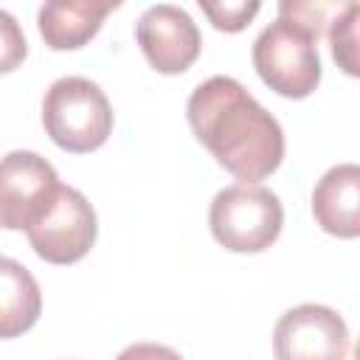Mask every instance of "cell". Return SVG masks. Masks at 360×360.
I'll use <instances>...</instances> for the list:
<instances>
[{"mask_svg": "<svg viewBox=\"0 0 360 360\" xmlns=\"http://www.w3.org/2000/svg\"><path fill=\"white\" fill-rule=\"evenodd\" d=\"M194 138L239 183L259 186L284 160L281 124L231 76L197 84L186 104Z\"/></svg>", "mask_w": 360, "mask_h": 360, "instance_id": "cell-1", "label": "cell"}, {"mask_svg": "<svg viewBox=\"0 0 360 360\" xmlns=\"http://www.w3.org/2000/svg\"><path fill=\"white\" fill-rule=\"evenodd\" d=\"M42 127L59 149L87 155L104 146L112 132L110 98L84 76H62L45 90Z\"/></svg>", "mask_w": 360, "mask_h": 360, "instance_id": "cell-2", "label": "cell"}, {"mask_svg": "<svg viewBox=\"0 0 360 360\" xmlns=\"http://www.w3.org/2000/svg\"><path fill=\"white\" fill-rule=\"evenodd\" d=\"M284 225V208L276 191L264 186L233 183L214 194L208 208V228L214 239L233 253L267 250Z\"/></svg>", "mask_w": 360, "mask_h": 360, "instance_id": "cell-3", "label": "cell"}, {"mask_svg": "<svg viewBox=\"0 0 360 360\" xmlns=\"http://www.w3.org/2000/svg\"><path fill=\"white\" fill-rule=\"evenodd\" d=\"M250 59L259 79L284 98H307L321 84L318 39L290 20L270 22L256 37Z\"/></svg>", "mask_w": 360, "mask_h": 360, "instance_id": "cell-4", "label": "cell"}, {"mask_svg": "<svg viewBox=\"0 0 360 360\" xmlns=\"http://www.w3.org/2000/svg\"><path fill=\"white\" fill-rule=\"evenodd\" d=\"M34 253L48 264H73L90 253L98 219L87 197L73 186H59L45 211L25 228Z\"/></svg>", "mask_w": 360, "mask_h": 360, "instance_id": "cell-5", "label": "cell"}, {"mask_svg": "<svg viewBox=\"0 0 360 360\" xmlns=\"http://www.w3.org/2000/svg\"><path fill=\"white\" fill-rule=\"evenodd\" d=\"M349 352V326L332 307L298 304L276 321V360H346Z\"/></svg>", "mask_w": 360, "mask_h": 360, "instance_id": "cell-6", "label": "cell"}, {"mask_svg": "<svg viewBox=\"0 0 360 360\" xmlns=\"http://www.w3.org/2000/svg\"><path fill=\"white\" fill-rule=\"evenodd\" d=\"M56 169L37 152L14 149L0 158V228L25 231L59 188Z\"/></svg>", "mask_w": 360, "mask_h": 360, "instance_id": "cell-7", "label": "cell"}, {"mask_svg": "<svg viewBox=\"0 0 360 360\" xmlns=\"http://www.w3.org/2000/svg\"><path fill=\"white\" fill-rule=\"evenodd\" d=\"M135 39L146 62L166 76L186 73L202 48V37L191 14L172 3L149 6L135 22Z\"/></svg>", "mask_w": 360, "mask_h": 360, "instance_id": "cell-8", "label": "cell"}, {"mask_svg": "<svg viewBox=\"0 0 360 360\" xmlns=\"http://www.w3.org/2000/svg\"><path fill=\"white\" fill-rule=\"evenodd\" d=\"M312 217L315 222L338 236H360V166L338 163L312 188Z\"/></svg>", "mask_w": 360, "mask_h": 360, "instance_id": "cell-9", "label": "cell"}, {"mask_svg": "<svg viewBox=\"0 0 360 360\" xmlns=\"http://www.w3.org/2000/svg\"><path fill=\"white\" fill-rule=\"evenodd\" d=\"M118 8V3H93V0H51L37 11V28L48 48L53 51H76L87 45L104 17Z\"/></svg>", "mask_w": 360, "mask_h": 360, "instance_id": "cell-10", "label": "cell"}, {"mask_svg": "<svg viewBox=\"0 0 360 360\" xmlns=\"http://www.w3.org/2000/svg\"><path fill=\"white\" fill-rule=\"evenodd\" d=\"M42 312V292L28 267L0 256V340L28 332Z\"/></svg>", "mask_w": 360, "mask_h": 360, "instance_id": "cell-11", "label": "cell"}, {"mask_svg": "<svg viewBox=\"0 0 360 360\" xmlns=\"http://www.w3.org/2000/svg\"><path fill=\"white\" fill-rule=\"evenodd\" d=\"M357 14L360 6L357 3H346L335 20H329V42H332V56L338 62V68H343V73L357 76Z\"/></svg>", "mask_w": 360, "mask_h": 360, "instance_id": "cell-12", "label": "cell"}, {"mask_svg": "<svg viewBox=\"0 0 360 360\" xmlns=\"http://www.w3.org/2000/svg\"><path fill=\"white\" fill-rule=\"evenodd\" d=\"M200 8L211 20V25L217 31L236 34L259 14L262 6L256 0H239V3H208V0H200Z\"/></svg>", "mask_w": 360, "mask_h": 360, "instance_id": "cell-13", "label": "cell"}, {"mask_svg": "<svg viewBox=\"0 0 360 360\" xmlns=\"http://www.w3.org/2000/svg\"><path fill=\"white\" fill-rule=\"evenodd\" d=\"M25 53H28V42H25L20 22L8 11L0 8V73L17 70Z\"/></svg>", "mask_w": 360, "mask_h": 360, "instance_id": "cell-14", "label": "cell"}, {"mask_svg": "<svg viewBox=\"0 0 360 360\" xmlns=\"http://www.w3.org/2000/svg\"><path fill=\"white\" fill-rule=\"evenodd\" d=\"M329 8H332V6H326V3L284 0V3H278V17L295 22V25H301V28H307V31L318 39V37L323 34V25L329 22V20H326V11H329Z\"/></svg>", "mask_w": 360, "mask_h": 360, "instance_id": "cell-15", "label": "cell"}, {"mask_svg": "<svg viewBox=\"0 0 360 360\" xmlns=\"http://www.w3.org/2000/svg\"><path fill=\"white\" fill-rule=\"evenodd\" d=\"M115 360H183V354L163 343H132Z\"/></svg>", "mask_w": 360, "mask_h": 360, "instance_id": "cell-16", "label": "cell"}]
</instances>
